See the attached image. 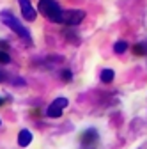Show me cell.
Here are the masks:
<instances>
[{"label":"cell","mask_w":147,"mask_h":149,"mask_svg":"<svg viewBox=\"0 0 147 149\" xmlns=\"http://www.w3.org/2000/svg\"><path fill=\"white\" fill-rule=\"evenodd\" d=\"M4 78H6V73H4L2 69H0V84H2V82H4Z\"/></svg>","instance_id":"2e32d148"},{"label":"cell","mask_w":147,"mask_h":149,"mask_svg":"<svg viewBox=\"0 0 147 149\" xmlns=\"http://www.w3.org/2000/svg\"><path fill=\"white\" fill-rule=\"evenodd\" d=\"M0 124H2V121H0Z\"/></svg>","instance_id":"ac0fdd59"},{"label":"cell","mask_w":147,"mask_h":149,"mask_svg":"<svg viewBox=\"0 0 147 149\" xmlns=\"http://www.w3.org/2000/svg\"><path fill=\"white\" fill-rule=\"evenodd\" d=\"M32 116H34V117H39V116H41V112H39L37 108H34V110H32Z\"/></svg>","instance_id":"9a60e30c"},{"label":"cell","mask_w":147,"mask_h":149,"mask_svg":"<svg viewBox=\"0 0 147 149\" xmlns=\"http://www.w3.org/2000/svg\"><path fill=\"white\" fill-rule=\"evenodd\" d=\"M62 110H64V108H60V107H57V105L51 103V105L48 107V110H46V116H48V117H53V119H59V117L62 116Z\"/></svg>","instance_id":"52a82bcc"},{"label":"cell","mask_w":147,"mask_h":149,"mask_svg":"<svg viewBox=\"0 0 147 149\" xmlns=\"http://www.w3.org/2000/svg\"><path fill=\"white\" fill-rule=\"evenodd\" d=\"M0 50H9V43H6V41H0Z\"/></svg>","instance_id":"5bb4252c"},{"label":"cell","mask_w":147,"mask_h":149,"mask_svg":"<svg viewBox=\"0 0 147 149\" xmlns=\"http://www.w3.org/2000/svg\"><path fill=\"white\" fill-rule=\"evenodd\" d=\"M60 78H62L64 82H71V80H73V73H71L69 69H62V73H60Z\"/></svg>","instance_id":"4fadbf2b"},{"label":"cell","mask_w":147,"mask_h":149,"mask_svg":"<svg viewBox=\"0 0 147 149\" xmlns=\"http://www.w3.org/2000/svg\"><path fill=\"white\" fill-rule=\"evenodd\" d=\"M128 50V43L126 41H117L115 45H114V52L115 53H124Z\"/></svg>","instance_id":"30bf717a"},{"label":"cell","mask_w":147,"mask_h":149,"mask_svg":"<svg viewBox=\"0 0 147 149\" xmlns=\"http://www.w3.org/2000/svg\"><path fill=\"white\" fill-rule=\"evenodd\" d=\"M114 78H115V73H114L112 69H103V71H101V74H99V80H101L103 84H110V82H114Z\"/></svg>","instance_id":"ba28073f"},{"label":"cell","mask_w":147,"mask_h":149,"mask_svg":"<svg viewBox=\"0 0 147 149\" xmlns=\"http://www.w3.org/2000/svg\"><path fill=\"white\" fill-rule=\"evenodd\" d=\"M133 53L138 55V57H144V55H147V46H145L144 43H137V45L133 46Z\"/></svg>","instance_id":"9c48e42d"},{"label":"cell","mask_w":147,"mask_h":149,"mask_svg":"<svg viewBox=\"0 0 147 149\" xmlns=\"http://www.w3.org/2000/svg\"><path fill=\"white\" fill-rule=\"evenodd\" d=\"M0 20H2V23L7 25L18 37H21V39H23L27 45H32V36H30V32L20 23V20H18V18H16L11 11H7V9L0 11Z\"/></svg>","instance_id":"6da1fadb"},{"label":"cell","mask_w":147,"mask_h":149,"mask_svg":"<svg viewBox=\"0 0 147 149\" xmlns=\"http://www.w3.org/2000/svg\"><path fill=\"white\" fill-rule=\"evenodd\" d=\"M83 18H85V13H83V11H80V9H69V11L64 13L62 23L67 25V27H76V25L82 23Z\"/></svg>","instance_id":"3957f363"},{"label":"cell","mask_w":147,"mask_h":149,"mask_svg":"<svg viewBox=\"0 0 147 149\" xmlns=\"http://www.w3.org/2000/svg\"><path fill=\"white\" fill-rule=\"evenodd\" d=\"M37 11L53 23H62V20H64V11L55 0H39Z\"/></svg>","instance_id":"7a4b0ae2"},{"label":"cell","mask_w":147,"mask_h":149,"mask_svg":"<svg viewBox=\"0 0 147 149\" xmlns=\"http://www.w3.org/2000/svg\"><path fill=\"white\" fill-rule=\"evenodd\" d=\"M32 139H34L32 132H28V130H21V132L18 133V146H20V147H27V146H30Z\"/></svg>","instance_id":"8992f818"},{"label":"cell","mask_w":147,"mask_h":149,"mask_svg":"<svg viewBox=\"0 0 147 149\" xmlns=\"http://www.w3.org/2000/svg\"><path fill=\"white\" fill-rule=\"evenodd\" d=\"M53 105H57V107H60V108H66V107H67V98H64V96L55 98V100H53Z\"/></svg>","instance_id":"7c38bea8"},{"label":"cell","mask_w":147,"mask_h":149,"mask_svg":"<svg viewBox=\"0 0 147 149\" xmlns=\"http://www.w3.org/2000/svg\"><path fill=\"white\" fill-rule=\"evenodd\" d=\"M11 62V55L7 53V50H0V64H9Z\"/></svg>","instance_id":"8fae6325"},{"label":"cell","mask_w":147,"mask_h":149,"mask_svg":"<svg viewBox=\"0 0 147 149\" xmlns=\"http://www.w3.org/2000/svg\"><path fill=\"white\" fill-rule=\"evenodd\" d=\"M98 140H99V133H98L96 128H87L85 132H82V135H80V144L85 146V147L96 146Z\"/></svg>","instance_id":"277c9868"},{"label":"cell","mask_w":147,"mask_h":149,"mask_svg":"<svg viewBox=\"0 0 147 149\" xmlns=\"http://www.w3.org/2000/svg\"><path fill=\"white\" fill-rule=\"evenodd\" d=\"M18 6H20V9H21V16L25 18L27 22H35L37 11L34 9V6L28 2V0H18Z\"/></svg>","instance_id":"5b68a950"},{"label":"cell","mask_w":147,"mask_h":149,"mask_svg":"<svg viewBox=\"0 0 147 149\" xmlns=\"http://www.w3.org/2000/svg\"><path fill=\"white\" fill-rule=\"evenodd\" d=\"M4 103H6V98H2V96H0V107H4Z\"/></svg>","instance_id":"e0dca14e"}]
</instances>
